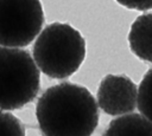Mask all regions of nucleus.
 Returning a JSON list of instances; mask_svg holds the SVG:
<instances>
[{"instance_id": "f257e3e1", "label": "nucleus", "mask_w": 152, "mask_h": 136, "mask_svg": "<svg viewBox=\"0 0 152 136\" xmlns=\"http://www.w3.org/2000/svg\"><path fill=\"white\" fill-rule=\"evenodd\" d=\"M43 136H91L99 124V105L90 91L63 82L48 88L36 104Z\"/></svg>"}, {"instance_id": "f03ea898", "label": "nucleus", "mask_w": 152, "mask_h": 136, "mask_svg": "<svg viewBox=\"0 0 152 136\" xmlns=\"http://www.w3.org/2000/svg\"><path fill=\"white\" fill-rule=\"evenodd\" d=\"M32 58L45 76L64 79L81 67L86 58V40L71 25L51 22L36 38Z\"/></svg>"}, {"instance_id": "7ed1b4c3", "label": "nucleus", "mask_w": 152, "mask_h": 136, "mask_svg": "<svg viewBox=\"0 0 152 136\" xmlns=\"http://www.w3.org/2000/svg\"><path fill=\"white\" fill-rule=\"evenodd\" d=\"M40 89V73L23 48L0 46V110L23 109L33 102Z\"/></svg>"}, {"instance_id": "20e7f679", "label": "nucleus", "mask_w": 152, "mask_h": 136, "mask_svg": "<svg viewBox=\"0 0 152 136\" xmlns=\"http://www.w3.org/2000/svg\"><path fill=\"white\" fill-rule=\"evenodd\" d=\"M43 24L40 0H0V46L30 45L42 32Z\"/></svg>"}, {"instance_id": "39448f33", "label": "nucleus", "mask_w": 152, "mask_h": 136, "mask_svg": "<svg viewBox=\"0 0 152 136\" xmlns=\"http://www.w3.org/2000/svg\"><path fill=\"white\" fill-rule=\"evenodd\" d=\"M96 98L107 115L124 116L137 108L138 86L126 75H107L100 82Z\"/></svg>"}, {"instance_id": "423d86ee", "label": "nucleus", "mask_w": 152, "mask_h": 136, "mask_svg": "<svg viewBox=\"0 0 152 136\" xmlns=\"http://www.w3.org/2000/svg\"><path fill=\"white\" fill-rule=\"evenodd\" d=\"M131 52L144 61L152 63V12L139 15L128 33Z\"/></svg>"}, {"instance_id": "0eeeda50", "label": "nucleus", "mask_w": 152, "mask_h": 136, "mask_svg": "<svg viewBox=\"0 0 152 136\" xmlns=\"http://www.w3.org/2000/svg\"><path fill=\"white\" fill-rule=\"evenodd\" d=\"M102 136H152V123L139 114H127L112 119Z\"/></svg>"}, {"instance_id": "6e6552de", "label": "nucleus", "mask_w": 152, "mask_h": 136, "mask_svg": "<svg viewBox=\"0 0 152 136\" xmlns=\"http://www.w3.org/2000/svg\"><path fill=\"white\" fill-rule=\"evenodd\" d=\"M137 106L140 115L152 123V67L144 75L139 84Z\"/></svg>"}, {"instance_id": "1a4fd4ad", "label": "nucleus", "mask_w": 152, "mask_h": 136, "mask_svg": "<svg viewBox=\"0 0 152 136\" xmlns=\"http://www.w3.org/2000/svg\"><path fill=\"white\" fill-rule=\"evenodd\" d=\"M0 136H25V125L10 111L0 110Z\"/></svg>"}, {"instance_id": "9d476101", "label": "nucleus", "mask_w": 152, "mask_h": 136, "mask_svg": "<svg viewBox=\"0 0 152 136\" xmlns=\"http://www.w3.org/2000/svg\"><path fill=\"white\" fill-rule=\"evenodd\" d=\"M115 1L129 9L148 11L152 8V0H115Z\"/></svg>"}]
</instances>
